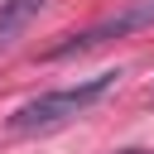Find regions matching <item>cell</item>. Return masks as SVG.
<instances>
[{"instance_id": "cell-1", "label": "cell", "mask_w": 154, "mask_h": 154, "mask_svg": "<svg viewBox=\"0 0 154 154\" xmlns=\"http://www.w3.org/2000/svg\"><path fill=\"white\" fill-rule=\"evenodd\" d=\"M116 82H120V72H96V77H87V82H77V87L43 91V96L14 106L5 125H10L14 135H48V130H63V125H72L77 116H87Z\"/></svg>"}, {"instance_id": "cell-2", "label": "cell", "mask_w": 154, "mask_h": 154, "mask_svg": "<svg viewBox=\"0 0 154 154\" xmlns=\"http://www.w3.org/2000/svg\"><path fill=\"white\" fill-rule=\"evenodd\" d=\"M149 24H154V0H135V5H125L120 14H111V19H101V24L82 29V34H67L63 43H53V48H48V58H72V53L101 48V43L125 38V34H135V29H149Z\"/></svg>"}, {"instance_id": "cell-3", "label": "cell", "mask_w": 154, "mask_h": 154, "mask_svg": "<svg viewBox=\"0 0 154 154\" xmlns=\"http://www.w3.org/2000/svg\"><path fill=\"white\" fill-rule=\"evenodd\" d=\"M43 5H48V0H0V53L19 43V34L38 19Z\"/></svg>"}]
</instances>
